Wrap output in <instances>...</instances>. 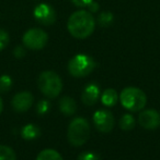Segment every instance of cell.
<instances>
[{
  "label": "cell",
  "mask_w": 160,
  "mask_h": 160,
  "mask_svg": "<svg viewBox=\"0 0 160 160\" xmlns=\"http://www.w3.org/2000/svg\"><path fill=\"white\" fill-rule=\"evenodd\" d=\"M93 0H71L74 4L78 8H85V7H88Z\"/></svg>",
  "instance_id": "23"
},
{
  "label": "cell",
  "mask_w": 160,
  "mask_h": 160,
  "mask_svg": "<svg viewBox=\"0 0 160 160\" xmlns=\"http://www.w3.org/2000/svg\"><path fill=\"white\" fill-rule=\"evenodd\" d=\"M68 142L75 147L85 145L90 137V124L85 118L78 117L69 123L67 131Z\"/></svg>",
  "instance_id": "2"
},
{
  "label": "cell",
  "mask_w": 160,
  "mask_h": 160,
  "mask_svg": "<svg viewBox=\"0 0 160 160\" xmlns=\"http://www.w3.org/2000/svg\"><path fill=\"white\" fill-rule=\"evenodd\" d=\"M118 93H116L115 89L113 88H108L105 89L102 93V96H101V101L104 106L107 107H113V106L116 105L118 102Z\"/></svg>",
  "instance_id": "14"
},
{
  "label": "cell",
  "mask_w": 160,
  "mask_h": 160,
  "mask_svg": "<svg viewBox=\"0 0 160 160\" xmlns=\"http://www.w3.org/2000/svg\"><path fill=\"white\" fill-rule=\"evenodd\" d=\"M49 109H51V103H49L48 100L42 99V100H40L39 102H37L36 112L39 114H41V116H43V114H46L47 112L49 111Z\"/></svg>",
  "instance_id": "20"
},
{
  "label": "cell",
  "mask_w": 160,
  "mask_h": 160,
  "mask_svg": "<svg viewBox=\"0 0 160 160\" xmlns=\"http://www.w3.org/2000/svg\"><path fill=\"white\" fill-rule=\"evenodd\" d=\"M59 110L65 116H73L77 111V103L75 99L69 96H64L59 100Z\"/></svg>",
  "instance_id": "12"
},
{
  "label": "cell",
  "mask_w": 160,
  "mask_h": 160,
  "mask_svg": "<svg viewBox=\"0 0 160 160\" xmlns=\"http://www.w3.org/2000/svg\"><path fill=\"white\" fill-rule=\"evenodd\" d=\"M34 97L30 92H20L12 98V107L17 112H25L32 107Z\"/></svg>",
  "instance_id": "10"
},
{
  "label": "cell",
  "mask_w": 160,
  "mask_h": 160,
  "mask_svg": "<svg viewBox=\"0 0 160 160\" xmlns=\"http://www.w3.org/2000/svg\"><path fill=\"white\" fill-rule=\"evenodd\" d=\"M13 53H14V57H17V58H22L24 55H25V50H24V49L22 48L21 46H20V47H17V48L14 49Z\"/></svg>",
  "instance_id": "24"
},
{
  "label": "cell",
  "mask_w": 160,
  "mask_h": 160,
  "mask_svg": "<svg viewBox=\"0 0 160 160\" xmlns=\"http://www.w3.org/2000/svg\"><path fill=\"white\" fill-rule=\"evenodd\" d=\"M0 160H17V155L11 147L0 145Z\"/></svg>",
  "instance_id": "17"
},
{
  "label": "cell",
  "mask_w": 160,
  "mask_h": 160,
  "mask_svg": "<svg viewBox=\"0 0 160 160\" xmlns=\"http://www.w3.org/2000/svg\"><path fill=\"white\" fill-rule=\"evenodd\" d=\"M2 109H3V102H2V99H1V97H0V114H1V112H2Z\"/></svg>",
  "instance_id": "26"
},
{
  "label": "cell",
  "mask_w": 160,
  "mask_h": 160,
  "mask_svg": "<svg viewBox=\"0 0 160 160\" xmlns=\"http://www.w3.org/2000/svg\"><path fill=\"white\" fill-rule=\"evenodd\" d=\"M88 8H89V11L90 12H97V11L99 10V4L97 3L96 1H92L91 3L89 4V6H88Z\"/></svg>",
  "instance_id": "25"
},
{
  "label": "cell",
  "mask_w": 160,
  "mask_h": 160,
  "mask_svg": "<svg viewBox=\"0 0 160 160\" xmlns=\"http://www.w3.org/2000/svg\"><path fill=\"white\" fill-rule=\"evenodd\" d=\"M100 97V87L96 83H90L83 88L81 93V101L86 106H93Z\"/></svg>",
  "instance_id": "11"
},
{
  "label": "cell",
  "mask_w": 160,
  "mask_h": 160,
  "mask_svg": "<svg viewBox=\"0 0 160 160\" xmlns=\"http://www.w3.org/2000/svg\"><path fill=\"white\" fill-rule=\"evenodd\" d=\"M138 122L146 130H156L160 125V113L156 109H147L139 113Z\"/></svg>",
  "instance_id": "9"
},
{
  "label": "cell",
  "mask_w": 160,
  "mask_h": 160,
  "mask_svg": "<svg viewBox=\"0 0 160 160\" xmlns=\"http://www.w3.org/2000/svg\"><path fill=\"white\" fill-rule=\"evenodd\" d=\"M33 15H34L35 20L44 26L53 25L56 22V18H57L54 7L48 3H44V2L39 3L35 7L34 11H33Z\"/></svg>",
  "instance_id": "7"
},
{
  "label": "cell",
  "mask_w": 160,
  "mask_h": 160,
  "mask_svg": "<svg viewBox=\"0 0 160 160\" xmlns=\"http://www.w3.org/2000/svg\"><path fill=\"white\" fill-rule=\"evenodd\" d=\"M12 87V78L11 76L3 74V75L0 76V93L6 94Z\"/></svg>",
  "instance_id": "19"
},
{
  "label": "cell",
  "mask_w": 160,
  "mask_h": 160,
  "mask_svg": "<svg viewBox=\"0 0 160 160\" xmlns=\"http://www.w3.org/2000/svg\"><path fill=\"white\" fill-rule=\"evenodd\" d=\"M120 100L125 109L136 112L145 108L147 103V97L141 89L137 87H126L122 91Z\"/></svg>",
  "instance_id": "4"
},
{
  "label": "cell",
  "mask_w": 160,
  "mask_h": 160,
  "mask_svg": "<svg viewBox=\"0 0 160 160\" xmlns=\"http://www.w3.org/2000/svg\"><path fill=\"white\" fill-rule=\"evenodd\" d=\"M9 42H10V36H9L8 32L0 28V51L7 48V46L9 45Z\"/></svg>",
  "instance_id": "21"
},
{
  "label": "cell",
  "mask_w": 160,
  "mask_h": 160,
  "mask_svg": "<svg viewBox=\"0 0 160 160\" xmlns=\"http://www.w3.org/2000/svg\"><path fill=\"white\" fill-rule=\"evenodd\" d=\"M41 135V130L36 124L33 123H29V124L24 125L21 130V136L25 141H32L37 137H40Z\"/></svg>",
  "instance_id": "13"
},
{
  "label": "cell",
  "mask_w": 160,
  "mask_h": 160,
  "mask_svg": "<svg viewBox=\"0 0 160 160\" xmlns=\"http://www.w3.org/2000/svg\"><path fill=\"white\" fill-rule=\"evenodd\" d=\"M37 86L41 93L48 98H56L63 89V81L54 71H44L37 78Z\"/></svg>",
  "instance_id": "3"
},
{
  "label": "cell",
  "mask_w": 160,
  "mask_h": 160,
  "mask_svg": "<svg viewBox=\"0 0 160 160\" xmlns=\"http://www.w3.org/2000/svg\"><path fill=\"white\" fill-rule=\"evenodd\" d=\"M48 42V35L42 28H33L23 34L22 42L26 48L31 50H40L44 48Z\"/></svg>",
  "instance_id": "6"
},
{
  "label": "cell",
  "mask_w": 160,
  "mask_h": 160,
  "mask_svg": "<svg viewBox=\"0 0 160 160\" xmlns=\"http://www.w3.org/2000/svg\"><path fill=\"white\" fill-rule=\"evenodd\" d=\"M96 67L93 58L85 53H78L69 60L68 72L74 78H85L91 74Z\"/></svg>",
  "instance_id": "5"
},
{
  "label": "cell",
  "mask_w": 160,
  "mask_h": 160,
  "mask_svg": "<svg viewBox=\"0 0 160 160\" xmlns=\"http://www.w3.org/2000/svg\"><path fill=\"white\" fill-rule=\"evenodd\" d=\"M120 128L124 131H130L135 128V119L132 114H124L120 120Z\"/></svg>",
  "instance_id": "16"
},
{
  "label": "cell",
  "mask_w": 160,
  "mask_h": 160,
  "mask_svg": "<svg viewBox=\"0 0 160 160\" xmlns=\"http://www.w3.org/2000/svg\"><path fill=\"white\" fill-rule=\"evenodd\" d=\"M77 160H100L99 155L92 152H83L78 156Z\"/></svg>",
  "instance_id": "22"
},
{
  "label": "cell",
  "mask_w": 160,
  "mask_h": 160,
  "mask_svg": "<svg viewBox=\"0 0 160 160\" xmlns=\"http://www.w3.org/2000/svg\"><path fill=\"white\" fill-rule=\"evenodd\" d=\"M67 28L74 38L86 39L91 36L96 28V19L90 11L78 10L69 17Z\"/></svg>",
  "instance_id": "1"
},
{
  "label": "cell",
  "mask_w": 160,
  "mask_h": 160,
  "mask_svg": "<svg viewBox=\"0 0 160 160\" xmlns=\"http://www.w3.org/2000/svg\"><path fill=\"white\" fill-rule=\"evenodd\" d=\"M93 123L100 132L109 133L114 128V117L108 110H98L93 114Z\"/></svg>",
  "instance_id": "8"
},
{
  "label": "cell",
  "mask_w": 160,
  "mask_h": 160,
  "mask_svg": "<svg viewBox=\"0 0 160 160\" xmlns=\"http://www.w3.org/2000/svg\"><path fill=\"white\" fill-rule=\"evenodd\" d=\"M36 160H64L60 154L55 149H44L37 155Z\"/></svg>",
  "instance_id": "15"
},
{
  "label": "cell",
  "mask_w": 160,
  "mask_h": 160,
  "mask_svg": "<svg viewBox=\"0 0 160 160\" xmlns=\"http://www.w3.org/2000/svg\"><path fill=\"white\" fill-rule=\"evenodd\" d=\"M113 14L109 11H105V12H101L98 17V23L101 28H108L112 24L113 22Z\"/></svg>",
  "instance_id": "18"
}]
</instances>
